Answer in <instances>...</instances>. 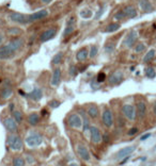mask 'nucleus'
I'll list each match as a JSON object with an SVG mask.
<instances>
[{
	"label": "nucleus",
	"mask_w": 156,
	"mask_h": 166,
	"mask_svg": "<svg viewBox=\"0 0 156 166\" xmlns=\"http://www.w3.org/2000/svg\"><path fill=\"white\" fill-rule=\"evenodd\" d=\"M25 142L28 147L35 148V147H39L43 143V136L42 134L38 133V132H33V133H30L29 135L26 137Z\"/></svg>",
	"instance_id": "1"
},
{
	"label": "nucleus",
	"mask_w": 156,
	"mask_h": 166,
	"mask_svg": "<svg viewBox=\"0 0 156 166\" xmlns=\"http://www.w3.org/2000/svg\"><path fill=\"white\" fill-rule=\"evenodd\" d=\"M8 145L14 151H19V150H22L23 146H24V142H23V139H20L19 135L11 134V135L8 136Z\"/></svg>",
	"instance_id": "2"
},
{
	"label": "nucleus",
	"mask_w": 156,
	"mask_h": 166,
	"mask_svg": "<svg viewBox=\"0 0 156 166\" xmlns=\"http://www.w3.org/2000/svg\"><path fill=\"white\" fill-rule=\"evenodd\" d=\"M67 124L70 128L80 129L82 127V119L81 116L77 113H73L67 117Z\"/></svg>",
	"instance_id": "3"
},
{
	"label": "nucleus",
	"mask_w": 156,
	"mask_h": 166,
	"mask_svg": "<svg viewBox=\"0 0 156 166\" xmlns=\"http://www.w3.org/2000/svg\"><path fill=\"white\" fill-rule=\"evenodd\" d=\"M102 121H103L104 126H105L106 128H111V127L113 126L114 118H113V114H112V112H111L110 109L106 108L105 110L103 111Z\"/></svg>",
	"instance_id": "4"
},
{
	"label": "nucleus",
	"mask_w": 156,
	"mask_h": 166,
	"mask_svg": "<svg viewBox=\"0 0 156 166\" xmlns=\"http://www.w3.org/2000/svg\"><path fill=\"white\" fill-rule=\"evenodd\" d=\"M122 113H123V115L125 116V118H127L128 120L131 121H134L135 119H136V108L134 107L133 105H124L123 107H122Z\"/></svg>",
	"instance_id": "5"
},
{
	"label": "nucleus",
	"mask_w": 156,
	"mask_h": 166,
	"mask_svg": "<svg viewBox=\"0 0 156 166\" xmlns=\"http://www.w3.org/2000/svg\"><path fill=\"white\" fill-rule=\"evenodd\" d=\"M90 139L93 144H100L103 141V135L100 129L95 126L90 127Z\"/></svg>",
	"instance_id": "6"
},
{
	"label": "nucleus",
	"mask_w": 156,
	"mask_h": 166,
	"mask_svg": "<svg viewBox=\"0 0 156 166\" xmlns=\"http://www.w3.org/2000/svg\"><path fill=\"white\" fill-rule=\"evenodd\" d=\"M123 80H124V75H123V72L120 71H113L108 78V82H109V84H111V85H119L120 83H122Z\"/></svg>",
	"instance_id": "7"
},
{
	"label": "nucleus",
	"mask_w": 156,
	"mask_h": 166,
	"mask_svg": "<svg viewBox=\"0 0 156 166\" xmlns=\"http://www.w3.org/2000/svg\"><path fill=\"white\" fill-rule=\"evenodd\" d=\"M137 38H138V33H137L135 30H132L131 32L127 34V36L125 37V40H124L123 45L126 46L127 48H132L133 46L136 44Z\"/></svg>",
	"instance_id": "8"
},
{
	"label": "nucleus",
	"mask_w": 156,
	"mask_h": 166,
	"mask_svg": "<svg viewBox=\"0 0 156 166\" xmlns=\"http://www.w3.org/2000/svg\"><path fill=\"white\" fill-rule=\"evenodd\" d=\"M15 51L10 47V45H4L0 48V60H9L14 56Z\"/></svg>",
	"instance_id": "9"
},
{
	"label": "nucleus",
	"mask_w": 156,
	"mask_h": 166,
	"mask_svg": "<svg viewBox=\"0 0 156 166\" xmlns=\"http://www.w3.org/2000/svg\"><path fill=\"white\" fill-rule=\"evenodd\" d=\"M135 149H136V147H135V146H127V147H124V148L120 149L118 152H117L116 159H118V160L125 159V158L129 157V155H131L133 152L135 151Z\"/></svg>",
	"instance_id": "10"
},
{
	"label": "nucleus",
	"mask_w": 156,
	"mask_h": 166,
	"mask_svg": "<svg viewBox=\"0 0 156 166\" xmlns=\"http://www.w3.org/2000/svg\"><path fill=\"white\" fill-rule=\"evenodd\" d=\"M3 126L6 127V129L11 133H14V132L18 131V127H17V123L14 120L13 117H7L3 121Z\"/></svg>",
	"instance_id": "11"
},
{
	"label": "nucleus",
	"mask_w": 156,
	"mask_h": 166,
	"mask_svg": "<svg viewBox=\"0 0 156 166\" xmlns=\"http://www.w3.org/2000/svg\"><path fill=\"white\" fill-rule=\"evenodd\" d=\"M76 149H77V154L79 155L82 160L90 161V152H89V150H88V148L85 146V145H82L81 143H79V144L77 145Z\"/></svg>",
	"instance_id": "12"
},
{
	"label": "nucleus",
	"mask_w": 156,
	"mask_h": 166,
	"mask_svg": "<svg viewBox=\"0 0 156 166\" xmlns=\"http://www.w3.org/2000/svg\"><path fill=\"white\" fill-rule=\"evenodd\" d=\"M10 19L12 20V22H18V24H28V16H25L24 14H22V13H11L10 14Z\"/></svg>",
	"instance_id": "13"
},
{
	"label": "nucleus",
	"mask_w": 156,
	"mask_h": 166,
	"mask_svg": "<svg viewBox=\"0 0 156 166\" xmlns=\"http://www.w3.org/2000/svg\"><path fill=\"white\" fill-rule=\"evenodd\" d=\"M48 16V11L47 10H42V11L35 12L33 14H31L28 16V22H36V20L43 19V18Z\"/></svg>",
	"instance_id": "14"
},
{
	"label": "nucleus",
	"mask_w": 156,
	"mask_h": 166,
	"mask_svg": "<svg viewBox=\"0 0 156 166\" xmlns=\"http://www.w3.org/2000/svg\"><path fill=\"white\" fill-rule=\"evenodd\" d=\"M75 26H76V19H75L74 17H71L66 22V27H65V30H64V32H63L64 37H67V36H70L73 32H74Z\"/></svg>",
	"instance_id": "15"
},
{
	"label": "nucleus",
	"mask_w": 156,
	"mask_h": 166,
	"mask_svg": "<svg viewBox=\"0 0 156 166\" xmlns=\"http://www.w3.org/2000/svg\"><path fill=\"white\" fill-rule=\"evenodd\" d=\"M56 33H57V30L54 29V28H51V29H47L40 35V41L42 42V43H45V42L54 38L55 36H56Z\"/></svg>",
	"instance_id": "16"
},
{
	"label": "nucleus",
	"mask_w": 156,
	"mask_h": 166,
	"mask_svg": "<svg viewBox=\"0 0 156 166\" xmlns=\"http://www.w3.org/2000/svg\"><path fill=\"white\" fill-rule=\"evenodd\" d=\"M147 110H148V109H147V103H145L143 100L137 101L136 111H137V113H138L140 118H144L145 114H147Z\"/></svg>",
	"instance_id": "17"
},
{
	"label": "nucleus",
	"mask_w": 156,
	"mask_h": 166,
	"mask_svg": "<svg viewBox=\"0 0 156 166\" xmlns=\"http://www.w3.org/2000/svg\"><path fill=\"white\" fill-rule=\"evenodd\" d=\"M61 69L60 68H56L53 72V76H51V79H50V84L53 85V86H58L59 84H60L61 82Z\"/></svg>",
	"instance_id": "18"
},
{
	"label": "nucleus",
	"mask_w": 156,
	"mask_h": 166,
	"mask_svg": "<svg viewBox=\"0 0 156 166\" xmlns=\"http://www.w3.org/2000/svg\"><path fill=\"white\" fill-rule=\"evenodd\" d=\"M80 115H81V118H82V130H84V133H87L88 131L90 132V121H89V117H88V114H86L84 111L80 110L79 111Z\"/></svg>",
	"instance_id": "19"
},
{
	"label": "nucleus",
	"mask_w": 156,
	"mask_h": 166,
	"mask_svg": "<svg viewBox=\"0 0 156 166\" xmlns=\"http://www.w3.org/2000/svg\"><path fill=\"white\" fill-rule=\"evenodd\" d=\"M24 44H25V41L23 40V38L16 37V38H14V40H12L11 42H10L9 45H10V47H11L13 50L16 52L17 50H19V49L24 46Z\"/></svg>",
	"instance_id": "20"
},
{
	"label": "nucleus",
	"mask_w": 156,
	"mask_h": 166,
	"mask_svg": "<svg viewBox=\"0 0 156 166\" xmlns=\"http://www.w3.org/2000/svg\"><path fill=\"white\" fill-rule=\"evenodd\" d=\"M27 97H29L30 99L34 100V101H39L41 99V98L43 97V90L41 89H34L33 90H31L30 93H28L27 94Z\"/></svg>",
	"instance_id": "21"
},
{
	"label": "nucleus",
	"mask_w": 156,
	"mask_h": 166,
	"mask_svg": "<svg viewBox=\"0 0 156 166\" xmlns=\"http://www.w3.org/2000/svg\"><path fill=\"white\" fill-rule=\"evenodd\" d=\"M139 6L141 7L142 11L150 13L154 11V7H153L152 3L149 1V0H139Z\"/></svg>",
	"instance_id": "22"
},
{
	"label": "nucleus",
	"mask_w": 156,
	"mask_h": 166,
	"mask_svg": "<svg viewBox=\"0 0 156 166\" xmlns=\"http://www.w3.org/2000/svg\"><path fill=\"white\" fill-rule=\"evenodd\" d=\"M89 56V51L87 48H81L80 50H78V52L76 53V60L78 62H84L88 59Z\"/></svg>",
	"instance_id": "23"
},
{
	"label": "nucleus",
	"mask_w": 156,
	"mask_h": 166,
	"mask_svg": "<svg viewBox=\"0 0 156 166\" xmlns=\"http://www.w3.org/2000/svg\"><path fill=\"white\" fill-rule=\"evenodd\" d=\"M87 114L90 118H96L98 116V108L95 105H90L87 109Z\"/></svg>",
	"instance_id": "24"
},
{
	"label": "nucleus",
	"mask_w": 156,
	"mask_h": 166,
	"mask_svg": "<svg viewBox=\"0 0 156 166\" xmlns=\"http://www.w3.org/2000/svg\"><path fill=\"white\" fill-rule=\"evenodd\" d=\"M123 12L125 14V17L128 18H134L137 16V11L133 6H127L123 9Z\"/></svg>",
	"instance_id": "25"
},
{
	"label": "nucleus",
	"mask_w": 156,
	"mask_h": 166,
	"mask_svg": "<svg viewBox=\"0 0 156 166\" xmlns=\"http://www.w3.org/2000/svg\"><path fill=\"white\" fill-rule=\"evenodd\" d=\"M40 115L39 114H36V113H31L29 116H28V118H27V120H28V123H29L30 126H32V127H34L36 126L39 123H40Z\"/></svg>",
	"instance_id": "26"
},
{
	"label": "nucleus",
	"mask_w": 156,
	"mask_h": 166,
	"mask_svg": "<svg viewBox=\"0 0 156 166\" xmlns=\"http://www.w3.org/2000/svg\"><path fill=\"white\" fill-rule=\"evenodd\" d=\"M12 117L14 118V120L16 121V123H22L24 116H23V113L20 112L19 110H16V109H15L12 112Z\"/></svg>",
	"instance_id": "27"
},
{
	"label": "nucleus",
	"mask_w": 156,
	"mask_h": 166,
	"mask_svg": "<svg viewBox=\"0 0 156 166\" xmlns=\"http://www.w3.org/2000/svg\"><path fill=\"white\" fill-rule=\"evenodd\" d=\"M12 93H13V90L11 89V86H6L3 90H1V97L3 98V99H8V98H10L11 97V95H12Z\"/></svg>",
	"instance_id": "28"
},
{
	"label": "nucleus",
	"mask_w": 156,
	"mask_h": 166,
	"mask_svg": "<svg viewBox=\"0 0 156 166\" xmlns=\"http://www.w3.org/2000/svg\"><path fill=\"white\" fill-rule=\"evenodd\" d=\"M119 29H120V24H118V22H112V24L108 25L107 27H106L105 32L111 33V32H114V31H117Z\"/></svg>",
	"instance_id": "29"
},
{
	"label": "nucleus",
	"mask_w": 156,
	"mask_h": 166,
	"mask_svg": "<svg viewBox=\"0 0 156 166\" xmlns=\"http://www.w3.org/2000/svg\"><path fill=\"white\" fill-rule=\"evenodd\" d=\"M62 59H63V52H58L54 56L53 60H51V63H53L54 65H59L62 62Z\"/></svg>",
	"instance_id": "30"
},
{
	"label": "nucleus",
	"mask_w": 156,
	"mask_h": 166,
	"mask_svg": "<svg viewBox=\"0 0 156 166\" xmlns=\"http://www.w3.org/2000/svg\"><path fill=\"white\" fill-rule=\"evenodd\" d=\"M144 72H145V76L149 78V79H154L156 77V71L153 67H147L144 69Z\"/></svg>",
	"instance_id": "31"
},
{
	"label": "nucleus",
	"mask_w": 156,
	"mask_h": 166,
	"mask_svg": "<svg viewBox=\"0 0 156 166\" xmlns=\"http://www.w3.org/2000/svg\"><path fill=\"white\" fill-rule=\"evenodd\" d=\"M154 56H155V50L154 49H151V50H149V52L144 56L143 62L144 63H149V62H151L153 59H154Z\"/></svg>",
	"instance_id": "32"
},
{
	"label": "nucleus",
	"mask_w": 156,
	"mask_h": 166,
	"mask_svg": "<svg viewBox=\"0 0 156 166\" xmlns=\"http://www.w3.org/2000/svg\"><path fill=\"white\" fill-rule=\"evenodd\" d=\"M26 160L22 157H15L13 159V166H25Z\"/></svg>",
	"instance_id": "33"
},
{
	"label": "nucleus",
	"mask_w": 156,
	"mask_h": 166,
	"mask_svg": "<svg viewBox=\"0 0 156 166\" xmlns=\"http://www.w3.org/2000/svg\"><path fill=\"white\" fill-rule=\"evenodd\" d=\"M97 53H98V47L96 45H93V46H91V48H90V52H89V56L90 58H95L96 56H97Z\"/></svg>",
	"instance_id": "34"
},
{
	"label": "nucleus",
	"mask_w": 156,
	"mask_h": 166,
	"mask_svg": "<svg viewBox=\"0 0 156 166\" xmlns=\"http://www.w3.org/2000/svg\"><path fill=\"white\" fill-rule=\"evenodd\" d=\"M114 48H116V46H114V44L112 43H108L107 45L105 46V52L106 53H112Z\"/></svg>",
	"instance_id": "35"
},
{
	"label": "nucleus",
	"mask_w": 156,
	"mask_h": 166,
	"mask_svg": "<svg viewBox=\"0 0 156 166\" xmlns=\"http://www.w3.org/2000/svg\"><path fill=\"white\" fill-rule=\"evenodd\" d=\"M144 50H145V45L143 43L137 44L136 47H135V52H137V53H140V52H142V51H144Z\"/></svg>",
	"instance_id": "36"
},
{
	"label": "nucleus",
	"mask_w": 156,
	"mask_h": 166,
	"mask_svg": "<svg viewBox=\"0 0 156 166\" xmlns=\"http://www.w3.org/2000/svg\"><path fill=\"white\" fill-rule=\"evenodd\" d=\"M106 80V74L105 72H98V75H97V77H96V81H97L98 83H102L104 82Z\"/></svg>",
	"instance_id": "37"
},
{
	"label": "nucleus",
	"mask_w": 156,
	"mask_h": 166,
	"mask_svg": "<svg viewBox=\"0 0 156 166\" xmlns=\"http://www.w3.org/2000/svg\"><path fill=\"white\" fill-rule=\"evenodd\" d=\"M60 105H61L60 101H59V100H56V99H54V100H51V101H49V102H48V105H49V107H50L51 109L58 108Z\"/></svg>",
	"instance_id": "38"
},
{
	"label": "nucleus",
	"mask_w": 156,
	"mask_h": 166,
	"mask_svg": "<svg viewBox=\"0 0 156 166\" xmlns=\"http://www.w3.org/2000/svg\"><path fill=\"white\" fill-rule=\"evenodd\" d=\"M80 15H81L82 18H90L92 16V12L90 10H84V11L80 12Z\"/></svg>",
	"instance_id": "39"
},
{
	"label": "nucleus",
	"mask_w": 156,
	"mask_h": 166,
	"mask_svg": "<svg viewBox=\"0 0 156 166\" xmlns=\"http://www.w3.org/2000/svg\"><path fill=\"white\" fill-rule=\"evenodd\" d=\"M124 17H125V14H124L123 11L116 13V15H114V19L116 20H121V19H123Z\"/></svg>",
	"instance_id": "40"
},
{
	"label": "nucleus",
	"mask_w": 156,
	"mask_h": 166,
	"mask_svg": "<svg viewBox=\"0 0 156 166\" xmlns=\"http://www.w3.org/2000/svg\"><path fill=\"white\" fill-rule=\"evenodd\" d=\"M69 72H70V75H71V76L75 77V76L77 75V69H76V67H75L74 65H72L71 67H70Z\"/></svg>",
	"instance_id": "41"
},
{
	"label": "nucleus",
	"mask_w": 156,
	"mask_h": 166,
	"mask_svg": "<svg viewBox=\"0 0 156 166\" xmlns=\"http://www.w3.org/2000/svg\"><path fill=\"white\" fill-rule=\"evenodd\" d=\"M10 34H13V35H16V34H19L20 33V30L19 29H16V28H13V29H11L9 31Z\"/></svg>",
	"instance_id": "42"
},
{
	"label": "nucleus",
	"mask_w": 156,
	"mask_h": 166,
	"mask_svg": "<svg viewBox=\"0 0 156 166\" xmlns=\"http://www.w3.org/2000/svg\"><path fill=\"white\" fill-rule=\"evenodd\" d=\"M137 132H138V129H137V128H132L131 130L128 131V135H131V136L132 135H135Z\"/></svg>",
	"instance_id": "43"
},
{
	"label": "nucleus",
	"mask_w": 156,
	"mask_h": 166,
	"mask_svg": "<svg viewBox=\"0 0 156 166\" xmlns=\"http://www.w3.org/2000/svg\"><path fill=\"white\" fill-rule=\"evenodd\" d=\"M150 137H151V133H145L140 137V141H145V139H150Z\"/></svg>",
	"instance_id": "44"
},
{
	"label": "nucleus",
	"mask_w": 156,
	"mask_h": 166,
	"mask_svg": "<svg viewBox=\"0 0 156 166\" xmlns=\"http://www.w3.org/2000/svg\"><path fill=\"white\" fill-rule=\"evenodd\" d=\"M26 161H28V163H30V164H31V163H33V162H34V159H33V158L32 157H30V155H28V157H26V159H25Z\"/></svg>",
	"instance_id": "45"
},
{
	"label": "nucleus",
	"mask_w": 156,
	"mask_h": 166,
	"mask_svg": "<svg viewBox=\"0 0 156 166\" xmlns=\"http://www.w3.org/2000/svg\"><path fill=\"white\" fill-rule=\"evenodd\" d=\"M101 14H103V9H102V7H101V9H100V11H98V13H97V14H96V16H95L96 19H97V18L101 16Z\"/></svg>",
	"instance_id": "46"
},
{
	"label": "nucleus",
	"mask_w": 156,
	"mask_h": 166,
	"mask_svg": "<svg viewBox=\"0 0 156 166\" xmlns=\"http://www.w3.org/2000/svg\"><path fill=\"white\" fill-rule=\"evenodd\" d=\"M153 113H154V115H156V101L154 102V105H153Z\"/></svg>",
	"instance_id": "47"
},
{
	"label": "nucleus",
	"mask_w": 156,
	"mask_h": 166,
	"mask_svg": "<svg viewBox=\"0 0 156 166\" xmlns=\"http://www.w3.org/2000/svg\"><path fill=\"white\" fill-rule=\"evenodd\" d=\"M9 108H10V111H11V112H13V111L15 110V109H14V105H13V103H11V105H9Z\"/></svg>",
	"instance_id": "48"
},
{
	"label": "nucleus",
	"mask_w": 156,
	"mask_h": 166,
	"mask_svg": "<svg viewBox=\"0 0 156 166\" xmlns=\"http://www.w3.org/2000/svg\"><path fill=\"white\" fill-rule=\"evenodd\" d=\"M2 42H3V36H2V34H0V45L2 44Z\"/></svg>",
	"instance_id": "49"
},
{
	"label": "nucleus",
	"mask_w": 156,
	"mask_h": 166,
	"mask_svg": "<svg viewBox=\"0 0 156 166\" xmlns=\"http://www.w3.org/2000/svg\"><path fill=\"white\" fill-rule=\"evenodd\" d=\"M51 0H42V2H44V3H48V2H50Z\"/></svg>",
	"instance_id": "50"
},
{
	"label": "nucleus",
	"mask_w": 156,
	"mask_h": 166,
	"mask_svg": "<svg viewBox=\"0 0 156 166\" xmlns=\"http://www.w3.org/2000/svg\"><path fill=\"white\" fill-rule=\"evenodd\" d=\"M69 166H77V164L76 163H72V164H70Z\"/></svg>",
	"instance_id": "51"
},
{
	"label": "nucleus",
	"mask_w": 156,
	"mask_h": 166,
	"mask_svg": "<svg viewBox=\"0 0 156 166\" xmlns=\"http://www.w3.org/2000/svg\"><path fill=\"white\" fill-rule=\"evenodd\" d=\"M154 148H155V149H156V146H155V147H154Z\"/></svg>",
	"instance_id": "52"
},
{
	"label": "nucleus",
	"mask_w": 156,
	"mask_h": 166,
	"mask_svg": "<svg viewBox=\"0 0 156 166\" xmlns=\"http://www.w3.org/2000/svg\"><path fill=\"white\" fill-rule=\"evenodd\" d=\"M0 83H1V80H0Z\"/></svg>",
	"instance_id": "53"
}]
</instances>
